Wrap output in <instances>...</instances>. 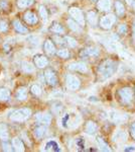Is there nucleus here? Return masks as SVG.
Here are the masks:
<instances>
[{"label": "nucleus", "mask_w": 135, "mask_h": 152, "mask_svg": "<svg viewBox=\"0 0 135 152\" xmlns=\"http://www.w3.org/2000/svg\"><path fill=\"white\" fill-rule=\"evenodd\" d=\"M117 69H118V63L116 61L112 60V59H106L100 63L99 67H98V75H99L100 79H107L114 75Z\"/></svg>", "instance_id": "nucleus-1"}, {"label": "nucleus", "mask_w": 135, "mask_h": 152, "mask_svg": "<svg viewBox=\"0 0 135 152\" xmlns=\"http://www.w3.org/2000/svg\"><path fill=\"white\" fill-rule=\"evenodd\" d=\"M133 96H134V92L133 89L129 86H124L121 87L117 90L116 94V97L117 100H119L122 104H130L133 100Z\"/></svg>", "instance_id": "nucleus-2"}, {"label": "nucleus", "mask_w": 135, "mask_h": 152, "mask_svg": "<svg viewBox=\"0 0 135 152\" xmlns=\"http://www.w3.org/2000/svg\"><path fill=\"white\" fill-rule=\"evenodd\" d=\"M31 116V110L28 107H22V109H18L15 111L11 112L9 114V120H11L12 122H24L26 120H28Z\"/></svg>", "instance_id": "nucleus-3"}, {"label": "nucleus", "mask_w": 135, "mask_h": 152, "mask_svg": "<svg viewBox=\"0 0 135 152\" xmlns=\"http://www.w3.org/2000/svg\"><path fill=\"white\" fill-rule=\"evenodd\" d=\"M69 13L72 16V18L75 19L78 23H80L82 26H85V16L83 11L80 8H78V7H71L69 9Z\"/></svg>", "instance_id": "nucleus-4"}, {"label": "nucleus", "mask_w": 135, "mask_h": 152, "mask_svg": "<svg viewBox=\"0 0 135 152\" xmlns=\"http://www.w3.org/2000/svg\"><path fill=\"white\" fill-rule=\"evenodd\" d=\"M66 85L70 90H78L81 86V81L77 76L68 74L66 76Z\"/></svg>", "instance_id": "nucleus-5"}, {"label": "nucleus", "mask_w": 135, "mask_h": 152, "mask_svg": "<svg viewBox=\"0 0 135 152\" xmlns=\"http://www.w3.org/2000/svg\"><path fill=\"white\" fill-rule=\"evenodd\" d=\"M115 21H116L115 15H113V14H106V15L101 18L99 24H100V26H101V28L106 29L107 31V29H110L114 26Z\"/></svg>", "instance_id": "nucleus-6"}, {"label": "nucleus", "mask_w": 135, "mask_h": 152, "mask_svg": "<svg viewBox=\"0 0 135 152\" xmlns=\"http://www.w3.org/2000/svg\"><path fill=\"white\" fill-rule=\"evenodd\" d=\"M33 62L35 67L40 68V69H43L48 65V59L43 54H36L33 56Z\"/></svg>", "instance_id": "nucleus-7"}, {"label": "nucleus", "mask_w": 135, "mask_h": 152, "mask_svg": "<svg viewBox=\"0 0 135 152\" xmlns=\"http://www.w3.org/2000/svg\"><path fill=\"white\" fill-rule=\"evenodd\" d=\"M45 81L51 85V86H56L58 84V76H56V73L53 71V69H46L45 72Z\"/></svg>", "instance_id": "nucleus-8"}, {"label": "nucleus", "mask_w": 135, "mask_h": 152, "mask_svg": "<svg viewBox=\"0 0 135 152\" xmlns=\"http://www.w3.org/2000/svg\"><path fill=\"white\" fill-rule=\"evenodd\" d=\"M69 70L76 71V72L86 73L88 71V66L84 62H73L68 66Z\"/></svg>", "instance_id": "nucleus-9"}, {"label": "nucleus", "mask_w": 135, "mask_h": 152, "mask_svg": "<svg viewBox=\"0 0 135 152\" xmlns=\"http://www.w3.org/2000/svg\"><path fill=\"white\" fill-rule=\"evenodd\" d=\"M100 53V50L97 47H87L80 53L81 57L89 58V57H97Z\"/></svg>", "instance_id": "nucleus-10"}, {"label": "nucleus", "mask_w": 135, "mask_h": 152, "mask_svg": "<svg viewBox=\"0 0 135 152\" xmlns=\"http://www.w3.org/2000/svg\"><path fill=\"white\" fill-rule=\"evenodd\" d=\"M35 121L38 124H43L48 126L51 122V116L48 113H38L35 115Z\"/></svg>", "instance_id": "nucleus-11"}, {"label": "nucleus", "mask_w": 135, "mask_h": 152, "mask_svg": "<svg viewBox=\"0 0 135 152\" xmlns=\"http://www.w3.org/2000/svg\"><path fill=\"white\" fill-rule=\"evenodd\" d=\"M23 19L26 23L30 24V26H34V24H36L38 21V18L36 16V14L30 10H27L23 14Z\"/></svg>", "instance_id": "nucleus-12"}, {"label": "nucleus", "mask_w": 135, "mask_h": 152, "mask_svg": "<svg viewBox=\"0 0 135 152\" xmlns=\"http://www.w3.org/2000/svg\"><path fill=\"white\" fill-rule=\"evenodd\" d=\"M112 0H98L97 8L102 12H107L111 9Z\"/></svg>", "instance_id": "nucleus-13"}, {"label": "nucleus", "mask_w": 135, "mask_h": 152, "mask_svg": "<svg viewBox=\"0 0 135 152\" xmlns=\"http://www.w3.org/2000/svg\"><path fill=\"white\" fill-rule=\"evenodd\" d=\"M43 49H45V52L50 56L53 55V54H56V52L55 44H53V42L50 40V39L45 40V44H43Z\"/></svg>", "instance_id": "nucleus-14"}, {"label": "nucleus", "mask_w": 135, "mask_h": 152, "mask_svg": "<svg viewBox=\"0 0 135 152\" xmlns=\"http://www.w3.org/2000/svg\"><path fill=\"white\" fill-rule=\"evenodd\" d=\"M46 132H48L46 126H45V125H43V124H40L38 126H36L35 128H34V130H33L34 136H35L38 139H41L43 137H45Z\"/></svg>", "instance_id": "nucleus-15"}, {"label": "nucleus", "mask_w": 135, "mask_h": 152, "mask_svg": "<svg viewBox=\"0 0 135 152\" xmlns=\"http://www.w3.org/2000/svg\"><path fill=\"white\" fill-rule=\"evenodd\" d=\"M84 130L88 135H94L98 131V125L94 121H88L85 124Z\"/></svg>", "instance_id": "nucleus-16"}, {"label": "nucleus", "mask_w": 135, "mask_h": 152, "mask_svg": "<svg viewBox=\"0 0 135 152\" xmlns=\"http://www.w3.org/2000/svg\"><path fill=\"white\" fill-rule=\"evenodd\" d=\"M12 146H13L14 150L18 151V152H23L25 150V146H24V143L22 142L19 137H14L12 139Z\"/></svg>", "instance_id": "nucleus-17"}, {"label": "nucleus", "mask_w": 135, "mask_h": 152, "mask_svg": "<svg viewBox=\"0 0 135 152\" xmlns=\"http://www.w3.org/2000/svg\"><path fill=\"white\" fill-rule=\"evenodd\" d=\"M68 26L70 29H72L75 33H82V26L80 23H78L75 19L73 18H69L67 20Z\"/></svg>", "instance_id": "nucleus-18"}, {"label": "nucleus", "mask_w": 135, "mask_h": 152, "mask_svg": "<svg viewBox=\"0 0 135 152\" xmlns=\"http://www.w3.org/2000/svg\"><path fill=\"white\" fill-rule=\"evenodd\" d=\"M15 97L18 100H25L27 99V88L24 86H19L15 92Z\"/></svg>", "instance_id": "nucleus-19"}, {"label": "nucleus", "mask_w": 135, "mask_h": 152, "mask_svg": "<svg viewBox=\"0 0 135 152\" xmlns=\"http://www.w3.org/2000/svg\"><path fill=\"white\" fill-rule=\"evenodd\" d=\"M50 31H51V33L58 34V35H60V34L65 33V28H64V26L60 23H58V21H53V23H51Z\"/></svg>", "instance_id": "nucleus-20"}, {"label": "nucleus", "mask_w": 135, "mask_h": 152, "mask_svg": "<svg viewBox=\"0 0 135 152\" xmlns=\"http://www.w3.org/2000/svg\"><path fill=\"white\" fill-rule=\"evenodd\" d=\"M115 11H116V14L119 18H122L125 14V6L120 0L115 1Z\"/></svg>", "instance_id": "nucleus-21"}, {"label": "nucleus", "mask_w": 135, "mask_h": 152, "mask_svg": "<svg viewBox=\"0 0 135 152\" xmlns=\"http://www.w3.org/2000/svg\"><path fill=\"white\" fill-rule=\"evenodd\" d=\"M0 139L2 141H6L9 139L8 128L5 124H0Z\"/></svg>", "instance_id": "nucleus-22"}, {"label": "nucleus", "mask_w": 135, "mask_h": 152, "mask_svg": "<svg viewBox=\"0 0 135 152\" xmlns=\"http://www.w3.org/2000/svg\"><path fill=\"white\" fill-rule=\"evenodd\" d=\"M45 151H61V148L56 141L51 140V141L46 142V144L45 146Z\"/></svg>", "instance_id": "nucleus-23"}, {"label": "nucleus", "mask_w": 135, "mask_h": 152, "mask_svg": "<svg viewBox=\"0 0 135 152\" xmlns=\"http://www.w3.org/2000/svg\"><path fill=\"white\" fill-rule=\"evenodd\" d=\"M87 20L92 26H95L97 24V20H98V16L97 13L95 11L91 10L87 12Z\"/></svg>", "instance_id": "nucleus-24"}, {"label": "nucleus", "mask_w": 135, "mask_h": 152, "mask_svg": "<svg viewBox=\"0 0 135 152\" xmlns=\"http://www.w3.org/2000/svg\"><path fill=\"white\" fill-rule=\"evenodd\" d=\"M13 28L17 33H19V34H28V29L24 26H22V23H21L19 20L13 21Z\"/></svg>", "instance_id": "nucleus-25"}, {"label": "nucleus", "mask_w": 135, "mask_h": 152, "mask_svg": "<svg viewBox=\"0 0 135 152\" xmlns=\"http://www.w3.org/2000/svg\"><path fill=\"white\" fill-rule=\"evenodd\" d=\"M10 99V91L5 87H0V102H7Z\"/></svg>", "instance_id": "nucleus-26"}, {"label": "nucleus", "mask_w": 135, "mask_h": 152, "mask_svg": "<svg viewBox=\"0 0 135 152\" xmlns=\"http://www.w3.org/2000/svg\"><path fill=\"white\" fill-rule=\"evenodd\" d=\"M33 2L34 0H16V6L19 9H24L32 5Z\"/></svg>", "instance_id": "nucleus-27"}, {"label": "nucleus", "mask_w": 135, "mask_h": 152, "mask_svg": "<svg viewBox=\"0 0 135 152\" xmlns=\"http://www.w3.org/2000/svg\"><path fill=\"white\" fill-rule=\"evenodd\" d=\"M21 69H22L23 72H25L28 74V73H33L34 70H35V68H34V66L31 64V63L23 61V62L21 63Z\"/></svg>", "instance_id": "nucleus-28"}, {"label": "nucleus", "mask_w": 135, "mask_h": 152, "mask_svg": "<svg viewBox=\"0 0 135 152\" xmlns=\"http://www.w3.org/2000/svg\"><path fill=\"white\" fill-rule=\"evenodd\" d=\"M113 139H114L115 142L118 141V143H122V142L127 140V135L125 134L122 130H119L118 132H116V134H115V136L113 137Z\"/></svg>", "instance_id": "nucleus-29"}, {"label": "nucleus", "mask_w": 135, "mask_h": 152, "mask_svg": "<svg viewBox=\"0 0 135 152\" xmlns=\"http://www.w3.org/2000/svg\"><path fill=\"white\" fill-rule=\"evenodd\" d=\"M110 118H111V120L113 122H122L123 120L126 119V117L122 116V115H120L118 112H115V111H112L110 112Z\"/></svg>", "instance_id": "nucleus-30"}, {"label": "nucleus", "mask_w": 135, "mask_h": 152, "mask_svg": "<svg viewBox=\"0 0 135 152\" xmlns=\"http://www.w3.org/2000/svg\"><path fill=\"white\" fill-rule=\"evenodd\" d=\"M38 11H40V18L43 19V23H46L48 19V9L45 8V5H40V8H38Z\"/></svg>", "instance_id": "nucleus-31"}, {"label": "nucleus", "mask_w": 135, "mask_h": 152, "mask_svg": "<svg viewBox=\"0 0 135 152\" xmlns=\"http://www.w3.org/2000/svg\"><path fill=\"white\" fill-rule=\"evenodd\" d=\"M97 142H98V145H99L100 148H101V150L111 151V149H110V147L108 146V144L104 141V139L101 138V137H97Z\"/></svg>", "instance_id": "nucleus-32"}, {"label": "nucleus", "mask_w": 135, "mask_h": 152, "mask_svg": "<svg viewBox=\"0 0 135 152\" xmlns=\"http://www.w3.org/2000/svg\"><path fill=\"white\" fill-rule=\"evenodd\" d=\"M65 44H67V45L69 46L70 48H75V47H77V45H78V43H77V41L75 40L74 38H72V37H65Z\"/></svg>", "instance_id": "nucleus-33"}, {"label": "nucleus", "mask_w": 135, "mask_h": 152, "mask_svg": "<svg viewBox=\"0 0 135 152\" xmlns=\"http://www.w3.org/2000/svg\"><path fill=\"white\" fill-rule=\"evenodd\" d=\"M56 55L58 56L60 58H63V59H67L70 57V52L67 50V49H61L56 52Z\"/></svg>", "instance_id": "nucleus-34"}, {"label": "nucleus", "mask_w": 135, "mask_h": 152, "mask_svg": "<svg viewBox=\"0 0 135 152\" xmlns=\"http://www.w3.org/2000/svg\"><path fill=\"white\" fill-rule=\"evenodd\" d=\"M127 31H128V28H127V24H125V23L120 24L118 28H117V33H118L119 35H121V36L126 35Z\"/></svg>", "instance_id": "nucleus-35"}, {"label": "nucleus", "mask_w": 135, "mask_h": 152, "mask_svg": "<svg viewBox=\"0 0 135 152\" xmlns=\"http://www.w3.org/2000/svg\"><path fill=\"white\" fill-rule=\"evenodd\" d=\"M31 94L34 95H40L41 94V88L38 84H32L30 87Z\"/></svg>", "instance_id": "nucleus-36"}, {"label": "nucleus", "mask_w": 135, "mask_h": 152, "mask_svg": "<svg viewBox=\"0 0 135 152\" xmlns=\"http://www.w3.org/2000/svg\"><path fill=\"white\" fill-rule=\"evenodd\" d=\"M8 28H9L8 23H7L5 19H0V31L5 33V31H7Z\"/></svg>", "instance_id": "nucleus-37"}, {"label": "nucleus", "mask_w": 135, "mask_h": 152, "mask_svg": "<svg viewBox=\"0 0 135 152\" xmlns=\"http://www.w3.org/2000/svg\"><path fill=\"white\" fill-rule=\"evenodd\" d=\"M12 146L10 143L8 142V140L6 141H3V143H2V149H3L4 151H12L14 150V148H12Z\"/></svg>", "instance_id": "nucleus-38"}, {"label": "nucleus", "mask_w": 135, "mask_h": 152, "mask_svg": "<svg viewBox=\"0 0 135 152\" xmlns=\"http://www.w3.org/2000/svg\"><path fill=\"white\" fill-rule=\"evenodd\" d=\"M129 132H130V135H131L132 139H133V140H135V122H133V123L130 125Z\"/></svg>", "instance_id": "nucleus-39"}, {"label": "nucleus", "mask_w": 135, "mask_h": 152, "mask_svg": "<svg viewBox=\"0 0 135 152\" xmlns=\"http://www.w3.org/2000/svg\"><path fill=\"white\" fill-rule=\"evenodd\" d=\"M77 145L80 147V148H83V147H84V145H85V143H84V141L82 140V139H78L77 140Z\"/></svg>", "instance_id": "nucleus-40"}, {"label": "nucleus", "mask_w": 135, "mask_h": 152, "mask_svg": "<svg viewBox=\"0 0 135 152\" xmlns=\"http://www.w3.org/2000/svg\"><path fill=\"white\" fill-rule=\"evenodd\" d=\"M124 151H135V147L134 146H127L124 148Z\"/></svg>", "instance_id": "nucleus-41"}, {"label": "nucleus", "mask_w": 135, "mask_h": 152, "mask_svg": "<svg viewBox=\"0 0 135 152\" xmlns=\"http://www.w3.org/2000/svg\"><path fill=\"white\" fill-rule=\"evenodd\" d=\"M132 39H133V42L135 43V23L132 26Z\"/></svg>", "instance_id": "nucleus-42"}, {"label": "nucleus", "mask_w": 135, "mask_h": 152, "mask_svg": "<svg viewBox=\"0 0 135 152\" xmlns=\"http://www.w3.org/2000/svg\"><path fill=\"white\" fill-rule=\"evenodd\" d=\"M126 1L127 4H132V2H133V0H125Z\"/></svg>", "instance_id": "nucleus-43"}, {"label": "nucleus", "mask_w": 135, "mask_h": 152, "mask_svg": "<svg viewBox=\"0 0 135 152\" xmlns=\"http://www.w3.org/2000/svg\"><path fill=\"white\" fill-rule=\"evenodd\" d=\"M133 7H134V9H135V1H134V4H133Z\"/></svg>", "instance_id": "nucleus-44"}, {"label": "nucleus", "mask_w": 135, "mask_h": 152, "mask_svg": "<svg viewBox=\"0 0 135 152\" xmlns=\"http://www.w3.org/2000/svg\"><path fill=\"white\" fill-rule=\"evenodd\" d=\"M92 1H96V0H92Z\"/></svg>", "instance_id": "nucleus-45"}, {"label": "nucleus", "mask_w": 135, "mask_h": 152, "mask_svg": "<svg viewBox=\"0 0 135 152\" xmlns=\"http://www.w3.org/2000/svg\"><path fill=\"white\" fill-rule=\"evenodd\" d=\"M134 94H135V91H134Z\"/></svg>", "instance_id": "nucleus-46"}]
</instances>
